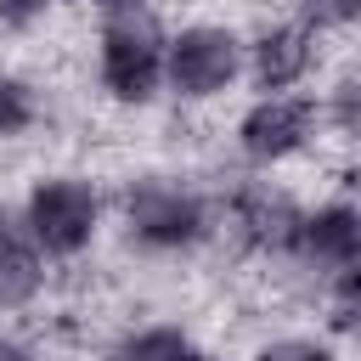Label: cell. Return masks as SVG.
<instances>
[{
  "instance_id": "6da1fadb",
  "label": "cell",
  "mask_w": 361,
  "mask_h": 361,
  "mask_svg": "<svg viewBox=\"0 0 361 361\" xmlns=\"http://www.w3.org/2000/svg\"><path fill=\"white\" fill-rule=\"evenodd\" d=\"M118 237L141 259H192L209 243H220V197L180 175H130L113 197Z\"/></svg>"
},
{
  "instance_id": "7a4b0ae2",
  "label": "cell",
  "mask_w": 361,
  "mask_h": 361,
  "mask_svg": "<svg viewBox=\"0 0 361 361\" xmlns=\"http://www.w3.org/2000/svg\"><path fill=\"white\" fill-rule=\"evenodd\" d=\"M164 51H169V28L141 0H124V6L96 11L90 73H96L102 102H113L124 113L152 107L164 96Z\"/></svg>"
},
{
  "instance_id": "3957f363",
  "label": "cell",
  "mask_w": 361,
  "mask_h": 361,
  "mask_svg": "<svg viewBox=\"0 0 361 361\" xmlns=\"http://www.w3.org/2000/svg\"><path fill=\"white\" fill-rule=\"evenodd\" d=\"M107 192L96 186V175L85 169H45L28 180L17 214L23 226L34 231V243L45 248L51 265H73L85 259L96 243H102V226H107Z\"/></svg>"
},
{
  "instance_id": "277c9868",
  "label": "cell",
  "mask_w": 361,
  "mask_h": 361,
  "mask_svg": "<svg viewBox=\"0 0 361 361\" xmlns=\"http://www.w3.org/2000/svg\"><path fill=\"white\" fill-rule=\"evenodd\" d=\"M248 79V34L214 17L180 23L169 28V51H164V96L180 107H209L226 102L237 85Z\"/></svg>"
},
{
  "instance_id": "5b68a950",
  "label": "cell",
  "mask_w": 361,
  "mask_h": 361,
  "mask_svg": "<svg viewBox=\"0 0 361 361\" xmlns=\"http://www.w3.org/2000/svg\"><path fill=\"white\" fill-rule=\"evenodd\" d=\"M322 141V107L310 90H276V96H248V107L231 124V152L254 175H276L299 164Z\"/></svg>"
},
{
  "instance_id": "8992f818",
  "label": "cell",
  "mask_w": 361,
  "mask_h": 361,
  "mask_svg": "<svg viewBox=\"0 0 361 361\" xmlns=\"http://www.w3.org/2000/svg\"><path fill=\"white\" fill-rule=\"evenodd\" d=\"M299 214H305V203H299L293 192H282L276 180L254 175V169H248L237 186L220 192V237H231L243 254L271 259V265H288Z\"/></svg>"
},
{
  "instance_id": "52a82bcc",
  "label": "cell",
  "mask_w": 361,
  "mask_h": 361,
  "mask_svg": "<svg viewBox=\"0 0 361 361\" xmlns=\"http://www.w3.org/2000/svg\"><path fill=\"white\" fill-rule=\"evenodd\" d=\"M322 39L310 23L288 17H265L259 28H248V90L254 96H276V90H305L322 68Z\"/></svg>"
},
{
  "instance_id": "ba28073f",
  "label": "cell",
  "mask_w": 361,
  "mask_h": 361,
  "mask_svg": "<svg viewBox=\"0 0 361 361\" xmlns=\"http://www.w3.org/2000/svg\"><path fill=\"white\" fill-rule=\"evenodd\" d=\"M361 259V197H322V203H305L299 214V231H293V254L288 265L310 271V276H333L338 265Z\"/></svg>"
},
{
  "instance_id": "9c48e42d",
  "label": "cell",
  "mask_w": 361,
  "mask_h": 361,
  "mask_svg": "<svg viewBox=\"0 0 361 361\" xmlns=\"http://www.w3.org/2000/svg\"><path fill=\"white\" fill-rule=\"evenodd\" d=\"M45 288H51L45 248L34 243V231L23 226V214L0 203V310L23 316V310H34L45 299Z\"/></svg>"
},
{
  "instance_id": "30bf717a",
  "label": "cell",
  "mask_w": 361,
  "mask_h": 361,
  "mask_svg": "<svg viewBox=\"0 0 361 361\" xmlns=\"http://www.w3.org/2000/svg\"><path fill=\"white\" fill-rule=\"evenodd\" d=\"M316 107H322V141L361 147V68H338L316 90Z\"/></svg>"
},
{
  "instance_id": "8fae6325",
  "label": "cell",
  "mask_w": 361,
  "mask_h": 361,
  "mask_svg": "<svg viewBox=\"0 0 361 361\" xmlns=\"http://www.w3.org/2000/svg\"><path fill=\"white\" fill-rule=\"evenodd\" d=\"M45 118V102H39V85L17 68H0V147L6 141H23L34 135Z\"/></svg>"
},
{
  "instance_id": "7c38bea8",
  "label": "cell",
  "mask_w": 361,
  "mask_h": 361,
  "mask_svg": "<svg viewBox=\"0 0 361 361\" xmlns=\"http://www.w3.org/2000/svg\"><path fill=\"white\" fill-rule=\"evenodd\" d=\"M186 338H192V333H186L180 322H141V327H124V333L107 344L102 361H175Z\"/></svg>"
},
{
  "instance_id": "4fadbf2b",
  "label": "cell",
  "mask_w": 361,
  "mask_h": 361,
  "mask_svg": "<svg viewBox=\"0 0 361 361\" xmlns=\"http://www.w3.org/2000/svg\"><path fill=\"white\" fill-rule=\"evenodd\" d=\"M248 361H338V350L322 333H271L248 350Z\"/></svg>"
},
{
  "instance_id": "5bb4252c",
  "label": "cell",
  "mask_w": 361,
  "mask_h": 361,
  "mask_svg": "<svg viewBox=\"0 0 361 361\" xmlns=\"http://www.w3.org/2000/svg\"><path fill=\"white\" fill-rule=\"evenodd\" d=\"M288 11H293L299 23H310L316 34H355L361 0H288Z\"/></svg>"
},
{
  "instance_id": "9a60e30c",
  "label": "cell",
  "mask_w": 361,
  "mask_h": 361,
  "mask_svg": "<svg viewBox=\"0 0 361 361\" xmlns=\"http://www.w3.org/2000/svg\"><path fill=\"white\" fill-rule=\"evenodd\" d=\"M322 288H327V305L338 310V322H350V327H355V322H361V259L338 265Z\"/></svg>"
},
{
  "instance_id": "2e32d148",
  "label": "cell",
  "mask_w": 361,
  "mask_h": 361,
  "mask_svg": "<svg viewBox=\"0 0 361 361\" xmlns=\"http://www.w3.org/2000/svg\"><path fill=\"white\" fill-rule=\"evenodd\" d=\"M56 6L68 0H0V34H34L56 17Z\"/></svg>"
},
{
  "instance_id": "e0dca14e",
  "label": "cell",
  "mask_w": 361,
  "mask_h": 361,
  "mask_svg": "<svg viewBox=\"0 0 361 361\" xmlns=\"http://www.w3.org/2000/svg\"><path fill=\"white\" fill-rule=\"evenodd\" d=\"M0 361H39V355H34V344H28V338L6 333V338H0Z\"/></svg>"
},
{
  "instance_id": "ac0fdd59",
  "label": "cell",
  "mask_w": 361,
  "mask_h": 361,
  "mask_svg": "<svg viewBox=\"0 0 361 361\" xmlns=\"http://www.w3.org/2000/svg\"><path fill=\"white\" fill-rule=\"evenodd\" d=\"M175 361H226V355H220V350H209V344H197V338H186Z\"/></svg>"
},
{
  "instance_id": "d6986e66",
  "label": "cell",
  "mask_w": 361,
  "mask_h": 361,
  "mask_svg": "<svg viewBox=\"0 0 361 361\" xmlns=\"http://www.w3.org/2000/svg\"><path fill=\"white\" fill-rule=\"evenodd\" d=\"M68 6H90V11H107V6H124V0H68Z\"/></svg>"
},
{
  "instance_id": "ffe728a7",
  "label": "cell",
  "mask_w": 361,
  "mask_h": 361,
  "mask_svg": "<svg viewBox=\"0 0 361 361\" xmlns=\"http://www.w3.org/2000/svg\"><path fill=\"white\" fill-rule=\"evenodd\" d=\"M6 333H11V327H6V310H0V338H6Z\"/></svg>"
},
{
  "instance_id": "44dd1931",
  "label": "cell",
  "mask_w": 361,
  "mask_h": 361,
  "mask_svg": "<svg viewBox=\"0 0 361 361\" xmlns=\"http://www.w3.org/2000/svg\"><path fill=\"white\" fill-rule=\"evenodd\" d=\"M355 344H361V322H355Z\"/></svg>"
}]
</instances>
